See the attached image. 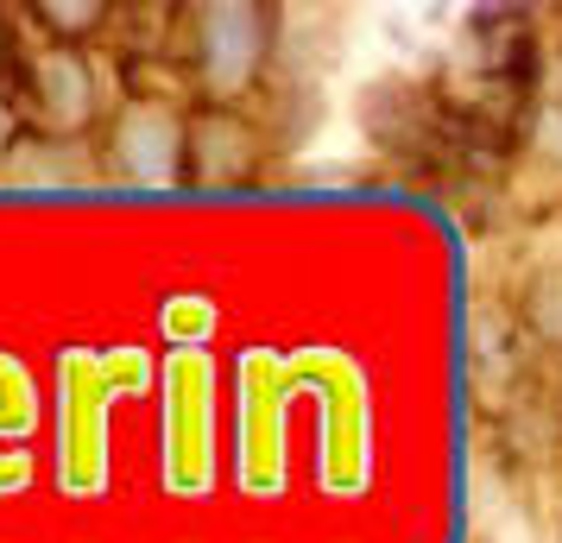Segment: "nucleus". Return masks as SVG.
<instances>
[{"label": "nucleus", "instance_id": "obj_7", "mask_svg": "<svg viewBox=\"0 0 562 543\" xmlns=\"http://www.w3.org/2000/svg\"><path fill=\"white\" fill-rule=\"evenodd\" d=\"M20 13L32 20V32H45V45L89 52V38L114 32V13H121V7H108V0H32Z\"/></svg>", "mask_w": 562, "mask_h": 543}, {"label": "nucleus", "instance_id": "obj_5", "mask_svg": "<svg viewBox=\"0 0 562 543\" xmlns=\"http://www.w3.org/2000/svg\"><path fill=\"white\" fill-rule=\"evenodd\" d=\"M506 310H512V323H518V336L531 341V354L562 361V259L531 265V272L518 279Z\"/></svg>", "mask_w": 562, "mask_h": 543}, {"label": "nucleus", "instance_id": "obj_2", "mask_svg": "<svg viewBox=\"0 0 562 543\" xmlns=\"http://www.w3.org/2000/svg\"><path fill=\"white\" fill-rule=\"evenodd\" d=\"M183 121L190 108L139 89L95 133V165L127 183H183Z\"/></svg>", "mask_w": 562, "mask_h": 543}, {"label": "nucleus", "instance_id": "obj_4", "mask_svg": "<svg viewBox=\"0 0 562 543\" xmlns=\"http://www.w3.org/2000/svg\"><path fill=\"white\" fill-rule=\"evenodd\" d=\"M102 77L89 52L70 45H38L26 77V127L52 133V139H89V127H102Z\"/></svg>", "mask_w": 562, "mask_h": 543}, {"label": "nucleus", "instance_id": "obj_3", "mask_svg": "<svg viewBox=\"0 0 562 543\" xmlns=\"http://www.w3.org/2000/svg\"><path fill=\"white\" fill-rule=\"evenodd\" d=\"M266 127L247 108H222V102H190L183 121V183L196 190H240L266 171Z\"/></svg>", "mask_w": 562, "mask_h": 543}, {"label": "nucleus", "instance_id": "obj_1", "mask_svg": "<svg viewBox=\"0 0 562 543\" xmlns=\"http://www.w3.org/2000/svg\"><path fill=\"white\" fill-rule=\"evenodd\" d=\"M284 7L272 0H196L178 20L171 77H183L190 102L240 108L279 77Z\"/></svg>", "mask_w": 562, "mask_h": 543}, {"label": "nucleus", "instance_id": "obj_6", "mask_svg": "<svg viewBox=\"0 0 562 543\" xmlns=\"http://www.w3.org/2000/svg\"><path fill=\"white\" fill-rule=\"evenodd\" d=\"M259 95H266L259 127H266L272 152H291V146H304L310 133L323 127V89H316V77H272Z\"/></svg>", "mask_w": 562, "mask_h": 543}]
</instances>
